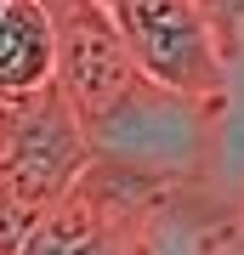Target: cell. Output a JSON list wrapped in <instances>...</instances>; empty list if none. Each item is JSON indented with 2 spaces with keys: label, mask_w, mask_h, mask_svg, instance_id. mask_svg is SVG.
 Wrapping results in <instances>:
<instances>
[{
  "label": "cell",
  "mask_w": 244,
  "mask_h": 255,
  "mask_svg": "<svg viewBox=\"0 0 244 255\" xmlns=\"http://www.w3.org/2000/svg\"><path fill=\"white\" fill-rule=\"evenodd\" d=\"M108 11L148 85L199 108L227 97V51L199 0H114Z\"/></svg>",
  "instance_id": "cell-1"
},
{
  "label": "cell",
  "mask_w": 244,
  "mask_h": 255,
  "mask_svg": "<svg viewBox=\"0 0 244 255\" xmlns=\"http://www.w3.org/2000/svg\"><path fill=\"white\" fill-rule=\"evenodd\" d=\"M91 159H97L91 125L57 80L23 97H0V182L6 187L51 210L91 170Z\"/></svg>",
  "instance_id": "cell-2"
},
{
  "label": "cell",
  "mask_w": 244,
  "mask_h": 255,
  "mask_svg": "<svg viewBox=\"0 0 244 255\" xmlns=\"http://www.w3.org/2000/svg\"><path fill=\"white\" fill-rule=\"evenodd\" d=\"M45 11H51V28H57V85L80 108V119L97 130L148 80L102 0H45Z\"/></svg>",
  "instance_id": "cell-3"
},
{
  "label": "cell",
  "mask_w": 244,
  "mask_h": 255,
  "mask_svg": "<svg viewBox=\"0 0 244 255\" xmlns=\"http://www.w3.org/2000/svg\"><path fill=\"white\" fill-rule=\"evenodd\" d=\"M23 255H136L131 244V204L114 176L85 170L63 199L40 216Z\"/></svg>",
  "instance_id": "cell-4"
},
{
  "label": "cell",
  "mask_w": 244,
  "mask_h": 255,
  "mask_svg": "<svg viewBox=\"0 0 244 255\" xmlns=\"http://www.w3.org/2000/svg\"><path fill=\"white\" fill-rule=\"evenodd\" d=\"M57 80V28L45 0H0V97Z\"/></svg>",
  "instance_id": "cell-5"
},
{
  "label": "cell",
  "mask_w": 244,
  "mask_h": 255,
  "mask_svg": "<svg viewBox=\"0 0 244 255\" xmlns=\"http://www.w3.org/2000/svg\"><path fill=\"white\" fill-rule=\"evenodd\" d=\"M40 216H45V204L23 199L17 187L0 182V255H23V244H28L34 227H40Z\"/></svg>",
  "instance_id": "cell-6"
},
{
  "label": "cell",
  "mask_w": 244,
  "mask_h": 255,
  "mask_svg": "<svg viewBox=\"0 0 244 255\" xmlns=\"http://www.w3.org/2000/svg\"><path fill=\"white\" fill-rule=\"evenodd\" d=\"M199 6H205V11H210V6H216V0H199Z\"/></svg>",
  "instance_id": "cell-7"
},
{
  "label": "cell",
  "mask_w": 244,
  "mask_h": 255,
  "mask_svg": "<svg viewBox=\"0 0 244 255\" xmlns=\"http://www.w3.org/2000/svg\"><path fill=\"white\" fill-rule=\"evenodd\" d=\"M102 6H114V0H102Z\"/></svg>",
  "instance_id": "cell-8"
},
{
  "label": "cell",
  "mask_w": 244,
  "mask_h": 255,
  "mask_svg": "<svg viewBox=\"0 0 244 255\" xmlns=\"http://www.w3.org/2000/svg\"><path fill=\"white\" fill-rule=\"evenodd\" d=\"M239 255H244V244H239Z\"/></svg>",
  "instance_id": "cell-9"
}]
</instances>
